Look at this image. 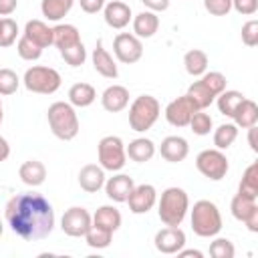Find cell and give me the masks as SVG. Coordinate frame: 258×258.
I'll use <instances>...</instances> for the list:
<instances>
[{"label":"cell","mask_w":258,"mask_h":258,"mask_svg":"<svg viewBox=\"0 0 258 258\" xmlns=\"http://www.w3.org/2000/svg\"><path fill=\"white\" fill-rule=\"evenodd\" d=\"M16 52L22 60H38L42 56V48L36 42H32L30 38H26L24 34L20 36V40L16 44Z\"/></svg>","instance_id":"d590c367"},{"label":"cell","mask_w":258,"mask_h":258,"mask_svg":"<svg viewBox=\"0 0 258 258\" xmlns=\"http://www.w3.org/2000/svg\"><path fill=\"white\" fill-rule=\"evenodd\" d=\"M4 218L10 230L26 242L42 240L54 230L52 204L36 191L12 196L4 208Z\"/></svg>","instance_id":"6da1fadb"},{"label":"cell","mask_w":258,"mask_h":258,"mask_svg":"<svg viewBox=\"0 0 258 258\" xmlns=\"http://www.w3.org/2000/svg\"><path fill=\"white\" fill-rule=\"evenodd\" d=\"M161 105L153 95H139L129 107V127L137 133H145L159 119Z\"/></svg>","instance_id":"5b68a950"},{"label":"cell","mask_w":258,"mask_h":258,"mask_svg":"<svg viewBox=\"0 0 258 258\" xmlns=\"http://www.w3.org/2000/svg\"><path fill=\"white\" fill-rule=\"evenodd\" d=\"M157 204V189L151 183L135 185L127 198V206L131 214H147Z\"/></svg>","instance_id":"4fadbf2b"},{"label":"cell","mask_w":258,"mask_h":258,"mask_svg":"<svg viewBox=\"0 0 258 258\" xmlns=\"http://www.w3.org/2000/svg\"><path fill=\"white\" fill-rule=\"evenodd\" d=\"M16 36H18V24H16V20L2 18V24H0V46L6 48L10 44H14L16 42Z\"/></svg>","instance_id":"ab89813d"},{"label":"cell","mask_w":258,"mask_h":258,"mask_svg":"<svg viewBox=\"0 0 258 258\" xmlns=\"http://www.w3.org/2000/svg\"><path fill=\"white\" fill-rule=\"evenodd\" d=\"M141 2L151 12H163L169 8V0H141Z\"/></svg>","instance_id":"7dc6e473"},{"label":"cell","mask_w":258,"mask_h":258,"mask_svg":"<svg viewBox=\"0 0 258 258\" xmlns=\"http://www.w3.org/2000/svg\"><path fill=\"white\" fill-rule=\"evenodd\" d=\"M22 34L32 42H36L40 48H46L52 44V28L42 20H28Z\"/></svg>","instance_id":"7402d4cb"},{"label":"cell","mask_w":258,"mask_h":258,"mask_svg":"<svg viewBox=\"0 0 258 258\" xmlns=\"http://www.w3.org/2000/svg\"><path fill=\"white\" fill-rule=\"evenodd\" d=\"M204 8L212 16H228L232 10V0H204Z\"/></svg>","instance_id":"7bdbcfd3"},{"label":"cell","mask_w":258,"mask_h":258,"mask_svg":"<svg viewBox=\"0 0 258 258\" xmlns=\"http://www.w3.org/2000/svg\"><path fill=\"white\" fill-rule=\"evenodd\" d=\"M187 125L191 127V131H194L196 135L204 137V135H210V131H212V127H214V121H212V117H210L208 113L196 111V113L191 115V119H189Z\"/></svg>","instance_id":"74e56055"},{"label":"cell","mask_w":258,"mask_h":258,"mask_svg":"<svg viewBox=\"0 0 258 258\" xmlns=\"http://www.w3.org/2000/svg\"><path fill=\"white\" fill-rule=\"evenodd\" d=\"M254 208H258L256 206V200L254 198H248V196H242V194H236L232 198V202H230V212H232V216L238 222H244L252 214Z\"/></svg>","instance_id":"d6a6232c"},{"label":"cell","mask_w":258,"mask_h":258,"mask_svg":"<svg viewBox=\"0 0 258 258\" xmlns=\"http://www.w3.org/2000/svg\"><path fill=\"white\" fill-rule=\"evenodd\" d=\"M60 52V56L64 58V62L67 64H71V67H81L83 62H85V58H87V48H85V44L83 42H77V44H73V46H69V48H62V50H58Z\"/></svg>","instance_id":"8d00e7d4"},{"label":"cell","mask_w":258,"mask_h":258,"mask_svg":"<svg viewBox=\"0 0 258 258\" xmlns=\"http://www.w3.org/2000/svg\"><path fill=\"white\" fill-rule=\"evenodd\" d=\"M97 157H99V165L105 171H121L127 163L123 139L117 135H105L97 143Z\"/></svg>","instance_id":"52a82bcc"},{"label":"cell","mask_w":258,"mask_h":258,"mask_svg":"<svg viewBox=\"0 0 258 258\" xmlns=\"http://www.w3.org/2000/svg\"><path fill=\"white\" fill-rule=\"evenodd\" d=\"M46 119H48L50 131L56 139L73 141L79 135V117L71 103H64V101L52 103L46 111Z\"/></svg>","instance_id":"3957f363"},{"label":"cell","mask_w":258,"mask_h":258,"mask_svg":"<svg viewBox=\"0 0 258 258\" xmlns=\"http://www.w3.org/2000/svg\"><path fill=\"white\" fill-rule=\"evenodd\" d=\"M0 24H2V18H0Z\"/></svg>","instance_id":"9f6ffc18"},{"label":"cell","mask_w":258,"mask_h":258,"mask_svg":"<svg viewBox=\"0 0 258 258\" xmlns=\"http://www.w3.org/2000/svg\"><path fill=\"white\" fill-rule=\"evenodd\" d=\"M191 230L200 238H214L222 230V214L218 206L210 200H200L189 210Z\"/></svg>","instance_id":"277c9868"},{"label":"cell","mask_w":258,"mask_h":258,"mask_svg":"<svg viewBox=\"0 0 258 258\" xmlns=\"http://www.w3.org/2000/svg\"><path fill=\"white\" fill-rule=\"evenodd\" d=\"M183 67L185 73L191 77H202L208 71V54L200 48H191L183 54Z\"/></svg>","instance_id":"83f0119b"},{"label":"cell","mask_w":258,"mask_h":258,"mask_svg":"<svg viewBox=\"0 0 258 258\" xmlns=\"http://www.w3.org/2000/svg\"><path fill=\"white\" fill-rule=\"evenodd\" d=\"M177 256H181V258H189V256H194V258H204V252H200V250H179L177 252Z\"/></svg>","instance_id":"f5cc1de1"},{"label":"cell","mask_w":258,"mask_h":258,"mask_svg":"<svg viewBox=\"0 0 258 258\" xmlns=\"http://www.w3.org/2000/svg\"><path fill=\"white\" fill-rule=\"evenodd\" d=\"M103 18H105L107 26L121 30L131 22V8L123 0H111L103 6Z\"/></svg>","instance_id":"5bb4252c"},{"label":"cell","mask_w":258,"mask_h":258,"mask_svg":"<svg viewBox=\"0 0 258 258\" xmlns=\"http://www.w3.org/2000/svg\"><path fill=\"white\" fill-rule=\"evenodd\" d=\"M113 52L119 62L123 64H135L143 56V44L141 38L129 32H119L113 38Z\"/></svg>","instance_id":"30bf717a"},{"label":"cell","mask_w":258,"mask_h":258,"mask_svg":"<svg viewBox=\"0 0 258 258\" xmlns=\"http://www.w3.org/2000/svg\"><path fill=\"white\" fill-rule=\"evenodd\" d=\"M8 155H10V145H8V141L0 135V163H2V161H6V159H8Z\"/></svg>","instance_id":"f907efd6"},{"label":"cell","mask_w":258,"mask_h":258,"mask_svg":"<svg viewBox=\"0 0 258 258\" xmlns=\"http://www.w3.org/2000/svg\"><path fill=\"white\" fill-rule=\"evenodd\" d=\"M153 244L161 254H177L185 246V232L179 226H165L155 234Z\"/></svg>","instance_id":"7c38bea8"},{"label":"cell","mask_w":258,"mask_h":258,"mask_svg":"<svg viewBox=\"0 0 258 258\" xmlns=\"http://www.w3.org/2000/svg\"><path fill=\"white\" fill-rule=\"evenodd\" d=\"M2 119H4V107H2V99H0V123H2Z\"/></svg>","instance_id":"db71d44e"},{"label":"cell","mask_w":258,"mask_h":258,"mask_svg":"<svg viewBox=\"0 0 258 258\" xmlns=\"http://www.w3.org/2000/svg\"><path fill=\"white\" fill-rule=\"evenodd\" d=\"M101 105L109 113H119L129 105V91L123 85H111L103 91Z\"/></svg>","instance_id":"ac0fdd59"},{"label":"cell","mask_w":258,"mask_h":258,"mask_svg":"<svg viewBox=\"0 0 258 258\" xmlns=\"http://www.w3.org/2000/svg\"><path fill=\"white\" fill-rule=\"evenodd\" d=\"M97 99V91L93 85L89 83H75L71 89H69V103L73 107H79V109H85L89 105H93Z\"/></svg>","instance_id":"484cf974"},{"label":"cell","mask_w":258,"mask_h":258,"mask_svg":"<svg viewBox=\"0 0 258 258\" xmlns=\"http://www.w3.org/2000/svg\"><path fill=\"white\" fill-rule=\"evenodd\" d=\"M238 137V127L234 123H222L216 131H214V145L216 149H228Z\"/></svg>","instance_id":"836d02e7"},{"label":"cell","mask_w":258,"mask_h":258,"mask_svg":"<svg viewBox=\"0 0 258 258\" xmlns=\"http://www.w3.org/2000/svg\"><path fill=\"white\" fill-rule=\"evenodd\" d=\"M234 119V125L236 127H242V129H248L252 125L258 123V105L252 101V99H242V103L238 105V109L234 111L232 115Z\"/></svg>","instance_id":"d4e9b609"},{"label":"cell","mask_w":258,"mask_h":258,"mask_svg":"<svg viewBox=\"0 0 258 258\" xmlns=\"http://www.w3.org/2000/svg\"><path fill=\"white\" fill-rule=\"evenodd\" d=\"M189 212V198L185 189L171 185L161 191V198L157 202V216L165 226H181Z\"/></svg>","instance_id":"7a4b0ae2"},{"label":"cell","mask_w":258,"mask_h":258,"mask_svg":"<svg viewBox=\"0 0 258 258\" xmlns=\"http://www.w3.org/2000/svg\"><path fill=\"white\" fill-rule=\"evenodd\" d=\"M121 212L115 208V206H101L95 214H93V226H99L103 230H109V232H117L121 228Z\"/></svg>","instance_id":"603a6c76"},{"label":"cell","mask_w":258,"mask_h":258,"mask_svg":"<svg viewBox=\"0 0 258 258\" xmlns=\"http://www.w3.org/2000/svg\"><path fill=\"white\" fill-rule=\"evenodd\" d=\"M236 248L228 238H216L210 244V256L214 258H234Z\"/></svg>","instance_id":"b9f144b4"},{"label":"cell","mask_w":258,"mask_h":258,"mask_svg":"<svg viewBox=\"0 0 258 258\" xmlns=\"http://www.w3.org/2000/svg\"><path fill=\"white\" fill-rule=\"evenodd\" d=\"M242 99H244V95L240 93V91H222L218 97H216V105H218V111L222 113V115H226V117H232L234 115V111L238 109V105L242 103Z\"/></svg>","instance_id":"1f68e13d"},{"label":"cell","mask_w":258,"mask_h":258,"mask_svg":"<svg viewBox=\"0 0 258 258\" xmlns=\"http://www.w3.org/2000/svg\"><path fill=\"white\" fill-rule=\"evenodd\" d=\"M73 4H75V0H42L40 10H42V16L46 20L58 22L60 18H64L71 12Z\"/></svg>","instance_id":"f1b7e54d"},{"label":"cell","mask_w":258,"mask_h":258,"mask_svg":"<svg viewBox=\"0 0 258 258\" xmlns=\"http://www.w3.org/2000/svg\"><path fill=\"white\" fill-rule=\"evenodd\" d=\"M232 8L242 16H250L258 10V0H232Z\"/></svg>","instance_id":"f6af8a7d"},{"label":"cell","mask_w":258,"mask_h":258,"mask_svg":"<svg viewBox=\"0 0 258 258\" xmlns=\"http://www.w3.org/2000/svg\"><path fill=\"white\" fill-rule=\"evenodd\" d=\"M159 153H161V157H163L165 161H169V163H179V161H183V159L187 157L189 145H187V141H185L183 137H179V135H169V137H165V139L161 141Z\"/></svg>","instance_id":"2e32d148"},{"label":"cell","mask_w":258,"mask_h":258,"mask_svg":"<svg viewBox=\"0 0 258 258\" xmlns=\"http://www.w3.org/2000/svg\"><path fill=\"white\" fill-rule=\"evenodd\" d=\"M185 95H189V99L196 103V107H198L200 111L208 109V107L216 101V95H214L202 81H194V83L189 85V89H187Z\"/></svg>","instance_id":"f546056e"},{"label":"cell","mask_w":258,"mask_h":258,"mask_svg":"<svg viewBox=\"0 0 258 258\" xmlns=\"http://www.w3.org/2000/svg\"><path fill=\"white\" fill-rule=\"evenodd\" d=\"M2 232H4V224H2V220H0V236H2Z\"/></svg>","instance_id":"11a10c76"},{"label":"cell","mask_w":258,"mask_h":258,"mask_svg":"<svg viewBox=\"0 0 258 258\" xmlns=\"http://www.w3.org/2000/svg\"><path fill=\"white\" fill-rule=\"evenodd\" d=\"M196 111H200V109L189 99V95H181V97L173 99L165 107V113L163 115H165V119H167L169 125H173V127H187V123H189V119H191V115Z\"/></svg>","instance_id":"8fae6325"},{"label":"cell","mask_w":258,"mask_h":258,"mask_svg":"<svg viewBox=\"0 0 258 258\" xmlns=\"http://www.w3.org/2000/svg\"><path fill=\"white\" fill-rule=\"evenodd\" d=\"M242 42L246 46H256L258 44V20H248L242 26Z\"/></svg>","instance_id":"ee69618b"},{"label":"cell","mask_w":258,"mask_h":258,"mask_svg":"<svg viewBox=\"0 0 258 258\" xmlns=\"http://www.w3.org/2000/svg\"><path fill=\"white\" fill-rule=\"evenodd\" d=\"M18 175H20L22 183H26V185H30V187H38V185H42L44 179H46V167H44V163L38 161V159H28V161H24V163L20 165Z\"/></svg>","instance_id":"ffe728a7"},{"label":"cell","mask_w":258,"mask_h":258,"mask_svg":"<svg viewBox=\"0 0 258 258\" xmlns=\"http://www.w3.org/2000/svg\"><path fill=\"white\" fill-rule=\"evenodd\" d=\"M159 28V18L151 10H143L133 18V34L137 38H151Z\"/></svg>","instance_id":"44dd1931"},{"label":"cell","mask_w":258,"mask_h":258,"mask_svg":"<svg viewBox=\"0 0 258 258\" xmlns=\"http://www.w3.org/2000/svg\"><path fill=\"white\" fill-rule=\"evenodd\" d=\"M103 187H105V194H107L109 200H113L117 204H123V202H127L135 183H133V177H129L127 173H117V175L105 179Z\"/></svg>","instance_id":"9a60e30c"},{"label":"cell","mask_w":258,"mask_h":258,"mask_svg":"<svg viewBox=\"0 0 258 258\" xmlns=\"http://www.w3.org/2000/svg\"><path fill=\"white\" fill-rule=\"evenodd\" d=\"M85 240H87V246H89V248L103 250V248H109V244H111V240H113V232L103 230V228H99V226H91L89 232L85 234Z\"/></svg>","instance_id":"e575fe53"},{"label":"cell","mask_w":258,"mask_h":258,"mask_svg":"<svg viewBox=\"0 0 258 258\" xmlns=\"http://www.w3.org/2000/svg\"><path fill=\"white\" fill-rule=\"evenodd\" d=\"M20 87V79L12 69H0V95H14Z\"/></svg>","instance_id":"60d3db41"},{"label":"cell","mask_w":258,"mask_h":258,"mask_svg":"<svg viewBox=\"0 0 258 258\" xmlns=\"http://www.w3.org/2000/svg\"><path fill=\"white\" fill-rule=\"evenodd\" d=\"M24 87L30 91V93H38V95H52L60 89V73L52 67H30L26 69L24 73V79H22Z\"/></svg>","instance_id":"8992f818"},{"label":"cell","mask_w":258,"mask_h":258,"mask_svg":"<svg viewBox=\"0 0 258 258\" xmlns=\"http://www.w3.org/2000/svg\"><path fill=\"white\" fill-rule=\"evenodd\" d=\"M200 81H202V83H204L216 97H218L222 91H226V83H228L226 77H224L222 73H218V71H210V73L206 71V73L200 77Z\"/></svg>","instance_id":"f35d334b"},{"label":"cell","mask_w":258,"mask_h":258,"mask_svg":"<svg viewBox=\"0 0 258 258\" xmlns=\"http://www.w3.org/2000/svg\"><path fill=\"white\" fill-rule=\"evenodd\" d=\"M93 67H95V71H97L101 77H105V79H117V75H119V69H117L113 56H111V54L107 52V48L103 46V40H101V38L97 40L95 50H93Z\"/></svg>","instance_id":"d6986e66"},{"label":"cell","mask_w":258,"mask_h":258,"mask_svg":"<svg viewBox=\"0 0 258 258\" xmlns=\"http://www.w3.org/2000/svg\"><path fill=\"white\" fill-rule=\"evenodd\" d=\"M256 125H252V127H248V143H250V149L252 151H258V143H256Z\"/></svg>","instance_id":"816d5d0a"},{"label":"cell","mask_w":258,"mask_h":258,"mask_svg":"<svg viewBox=\"0 0 258 258\" xmlns=\"http://www.w3.org/2000/svg\"><path fill=\"white\" fill-rule=\"evenodd\" d=\"M79 185L87 194H97L105 185V169L97 163H87L79 171Z\"/></svg>","instance_id":"e0dca14e"},{"label":"cell","mask_w":258,"mask_h":258,"mask_svg":"<svg viewBox=\"0 0 258 258\" xmlns=\"http://www.w3.org/2000/svg\"><path fill=\"white\" fill-rule=\"evenodd\" d=\"M125 153H127V157L131 161L145 163L155 155V143L151 139H147V137H137L125 147Z\"/></svg>","instance_id":"cb8c5ba5"},{"label":"cell","mask_w":258,"mask_h":258,"mask_svg":"<svg viewBox=\"0 0 258 258\" xmlns=\"http://www.w3.org/2000/svg\"><path fill=\"white\" fill-rule=\"evenodd\" d=\"M18 6V0H0V16H10Z\"/></svg>","instance_id":"c3c4849f"},{"label":"cell","mask_w":258,"mask_h":258,"mask_svg":"<svg viewBox=\"0 0 258 258\" xmlns=\"http://www.w3.org/2000/svg\"><path fill=\"white\" fill-rule=\"evenodd\" d=\"M77 42H81V34H79V28L75 24H56V26H52V44L58 50L69 48Z\"/></svg>","instance_id":"4316f807"},{"label":"cell","mask_w":258,"mask_h":258,"mask_svg":"<svg viewBox=\"0 0 258 258\" xmlns=\"http://www.w3.org/2000/svg\"><path fill=\"white\" fill-rule=\"evenodd\" d=\"M238 194L242 196H248V198H258V163H250L246 169H244V175L240 179V185H238Z\"/></svg>","instance_id":"4dcf8cb0"},{"label":"cell","mask_w":258,"mask_h":258,"mask_svg":"<svg viewBox=\"0 0 258 258\" xmlns=\"http://www.w3.org/2000/svg\"><path fill=\"white\" fill-rule=\"evenodd\" d=\"M81 4V10L87 12V14H97L99 10H103L105 6V0H79Z\"/></svg>","instance_id":"bcb514c9"},{"label":"cell","mask_w":258,"mask_h":258,"mask_svg":"<svg viewBox=\"0 0 258 258\" xmlns=\"http://www.w3.org/2000/svg\"><path fill=\"white\" fill-rule=\"evenodd\" d=\"M196 167L204 177L212 181H220L226 177L230 163H228V157L222 153V149H204L196 157Z\"/></svg>","instance_id":"ba28073f"},{"label":"cell","mask_w":258,"mask_h":258,"mask_svg":"<svg viewBox=\"0 0 258 258\" xmlns=\"http://www.w3.org/2000/svg\"><path fill=\"white\" fill-rule=\"evenodd\" d=\"M244 224H246V228H248L250 232H254V234L258 232V208L252 210V214L244 220Z\"/></svg>","instance_id":"681fc988"},{"label":"cell","mask_w":258,"mask_h":258,"mask_svg":"<svg viewBox=\"0 0 258 258\" xmlns=\"http://www.w3.org/2000/svg\"><path fill=\"white\" fill-rule=\"evenodd\" d=\"M91 226H93V216L79 206L69 208L60 218V230L71 238H85Z\"/></svg>","instance_id":"9c48e42d"}]
</instances>
